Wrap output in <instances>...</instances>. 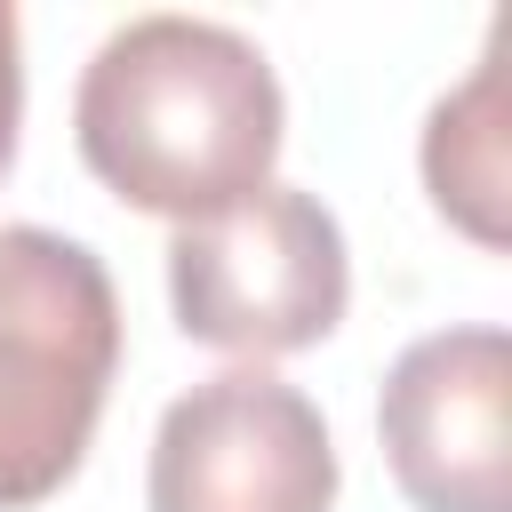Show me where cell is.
Returning a JSON list of instances; mask_svg holds the SVG:
<instances>
[{
    "instance_id": "cell-1",
    "label": "cell",
    "mask_w": 512,
    "mask_h": 512,
    "mask_svg": "<svg viewBox=\"0 0 512 512\" xmlns=\"http://www.w3.org/2000/svg\"><path fill=\"white\" fill-rule=\"evenodd\" d=\"M280 80L256 40L208 16L120 24L72 96L80 160L104 192L144 216L200 224L272 184L280 160Z\"/></svg>"
},
{
    "instance_id": "cell-2",
    "label": "cell",
    "mask_w": 512,
    "mask_h": 512,
    "mask_svg": "<svg viewBox=\"0 0 512 512\" xmlns=\"http://www.w3.org/2000/svg\"><path fill=\"white\" fill-rule=\"evenodd\" d=\"M120 368V296L96 248L48 224H0V512L48 504L104 416Z\"/></svg>"
},
{
    "instance_id": "cell-3",
    "label": "cell",
    "mask_w": 512,
    "mask_h": 512,
    "mask_svg": "<svg viewBox=\"0 0 512 512\" xmlns=\"http://www.w3.org/2000/svg\"><path fill=\"white\" fill-rule=\"evenodd\" d=\"M168 304L192 344L280 360L320 344L352 304V264L336 216L296 192L264 184L200 224H176L168 240Z\"/></svg>"
},
{
    "instance_id": "cell-4",
    "label": "cell",
    "mask_w": 512,
    "mask_h": 512,
    "mask_svg": "<svg viewBox=\"0 0 512 512\" xmlns=\"http://www.w3.org/2000/svg\"><path fill=\"white\" fill-rule=\"evenodd\" d=\"M144 496L152 512H328L336 448L296 384L264 368H224L168 400Z\"/></svg>"
},
{
    "instance_id": "cell-5",
    "label": "cell",
    "mask_w": 512,
    "mask_h": 512,
    "mask_svg": "<svg viewBox=\"0 0 512 512\" xmlns=\"http://www.w3.org/2000/svg\"><path fill=\"white\" fill-rule=\"evenodd\" d=\"M376 432L416 512H512V336H416L384 376Z\"/></svg>"
},
{
    "instance_id": "cell-6",
    "label": "cell",
    "mask_w": 512,
    "mask_h": 512,
    "mask_svg": "<svg viewBox=\"0 0 512 512\" xmlns=\"http://www.w3.org/2000/svg\"><path fill=\"white\" fill-rule=\"evenodd\" d=\"M424 184L448 224H464L480 248H504V24L488 32L480 72L424 120Z\"/></svg>"
},
{
    "instance_id": "cell-7",
    "label": "cell",
    "mask_w": 512,
    "mask_h": 512,
    "mask_svg": "<svg viewBox=\"0 0 512 512\" xmlns=\"http://www.w3.org/2000/svg\"><path fill=\"white\" fill-rule=\"evenodd\" d=\"M16 120H24V64H16V8H0V176L16 160Z\"/></svg>"
}]
</instances>
